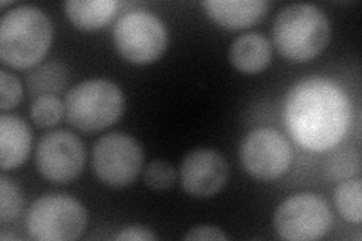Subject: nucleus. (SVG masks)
Returning a JSON list of instances; mask_svg holds the SVG:
<instances>
[{
	"label": "nucleus",
	"instance_id": "obj_1",
	"mask_svg": "<svg viewBox=\"0 0 362 241\" xmlns=\"http://www.w3.org/2000/svg\"><path fill=\"white\" fill-rule=\"evenodd\" d=\"M352 102L332 80L308 77L294 85L284 106L286 129L293 141L314 153L331 151L352 124Z\"/></svg>",
	"mask_w": 362,
	"mask_h": 241
},
{
	"label": "nucleus",
	"instance_id": "obj_14",
	"mask_svg": "<svg viewBox=\"0 0 362 241\" xmlns=\"http://www.w3.org/2000/svg\"><path fill=\"white\" fill-rule=\"evenodd\" d=\"M272 50L270 41L263 33L252 32L234 40L230 47V61L235 70L243 74H258L266 70L272 62Z\"/></svg>",
	"mask_w": 362,
	"mask_h": 241
},
{
	"label": "nucleus",
	"instance_id": "obj_24",
	"mask_svg": "<svg viewBox=\"0 0 362 241\" xmlns=\"http://www.w3.org/2000/svg\"><path fill=\"white\" fill-rule=\"evenodd\" d=\"M117 241H154L156 235L148 228L141 225H130L122 228L121 231L113 237Z\"/></svg>",
	"mask_w": 362,
	"mask_h": 241
},
{
	"label": "nucleus",
	"instance_id": "obj_9",
	"mask_svg": "<svg viewBox=\"0 0 362 241\" xmlns=\"http://www.w3.org/2000/svg\"><path fill=\"white\" fill-rule=\"evenodd\" d=\"M240 162L252 178L272 181L288 170L293 162V148L287 137L278 130L262 127L243 139Z\"/></svg>",
	"mask_w": 362,
	"mask_h": 241
},
{
	"label": "nucleus",
	"instance_id": "obj_17",
	"mask_svg": "<svg viewBox=\"0 0 362 241\" xmlns=\"http://www.w3.org/2000/svg\"><path fill=\"white\" fill-rule=\"evenodd\" d=\"M362 181L349 178L338 184L334 193L337 210L347 222L359 225L362 221Z\"/></svg>",
	"mask_w": 362,
	"mask_h": 241
},
{
	"label": "nucleus",
	"instance_id": "obj_15",
	"mask_svg": "<svg viewBox=\"0 0 362 241\" xmlns=\"http://www.w3.org/2000/svg\"><path fill=\"white\" fill-rule=\"evenodd\" d=\"M117 6L113 0H68L65 13L77 29L93 32L107 25Z\"/></svg>",
	"mask_w": 362,
	"mask_h": 241
},
{
	"label": "nucleus",
	"instance_id": "obj_6",
	"mask_svg": "<svg viewBox=\"0 0 362 241\" xmlns=\"http://www.w3.org/2000/svg\"><path fill=\"white\" fill-rule=\"evenodd\" d=\"M113 44L130 64L148 65L160 59L165 53L168 30L157 16L148 11L136 9L117 21L113 28Z\"/></svg>",
	"mask_w": 362,
	"mask_h": 241
},
{
	"label": "nucleus",
	"instance_id": "obj_4",
	"mask_svg": "<svg viewBox=\"0 0 362 241\" xmlns=\"http://www.w3.org/2000/svg\"><path fill=\"white\" fill-rule=\"evenodd\" d=\"M65 118L74 129L94 133L115 124L126 110L122 90L107 78L76 85L65 97Z\"/></svg>",
	"mask_w": 362,
	"mask_h": 241
},
{
	"label": "nucleus",
	"instance_id": "obj_18",
	"mask_svg": "<svg viewBox=\"0 0 362 241\" xmlns=\"http://www.w3.org/2000/svg\"><path fill=\"white\" fill-rule=\"evenodd\" d=\"M64 113V102L56 95L37 97L30 106V117L40 129H50L58 125Z\"/></svg>",
	"mask_w": 362,
	"mask_h": 241
},
{
	"label": "nucleus",
	"instance_id": "obj_2",
	"mask_svg": "<svg viewBox=\"0 0 362 241\" xmlns=\"http://www.w3.org/2000/svg\"><path fill=\"white\" fill-rule=\"evenodd\" d=\"M52 41V21L37 6H17L0 21V59L14 70H28L40 64Z\"/></svg>",
	"mask_w": 362,
	"mask_h": 241
},
{
	"label": "nucleus",
	"instance_id": "obj_16",
	"mask_svg": "<svg viewBox=\"0 0 362 241\" xmlns=\"http://www.w3.org/2000/svg\"><path fill=\"white\" fill-rule=\"evenodd\" d=\"M66 83V70L59 62H50L40 66L33 71L29 78L28 85L32 95H56L65 88Z\"/></svg>",
	"mask_w": 362,
	"mask_h": 241
},
{
	"label": "nucleus",
	"instance_id": "obj_19",
	"mask_svg": "<svg viewBox=\"0 0 362 241\" xmlns=\"http://www.w3.org/2000/svg\"><path fill=\"white\" fill-rule=\"evenodd\" d=\"M23 208V198L14 181L0 177V223L14 222Z\"/></svg>",
	"mask_w": 362,
	"mask_h": 241
},
{
	"label": "nucleus",
	"instance_id": "obj_10",
	"mask_svg": "<svg viewBox=\"0 0 362 241\" xmlns=\"http://www.w3.org/2000/svg\"><path fill=\"white\" fill-rule=\"evenodd\" d=\"M86 153L82 141L68 130H54L41 137L35 165L40 174L56 184H68L82 174Z\"/></svg>",
	"mask_w": 362,
	"mask_h": 241
},
{
	"label": "nucleus",
	"instance_id": "obj_21",
	"mask_svg": "<svg viewBox=\"0 0 362 241\" xmlns=\"http://www.w3.org/2000/svg\"><path fill=\"white\" fill-rule=\"evenodd\" d=\"M177 180L175 169L171 163L165 162V160H153L145 167L144 172V181L146 187L156 192H163L171 189Z\"/></svg>",
	"mask_w": 362,
	"mask_h": 241
},
{
	"label": "nucleus",
	"instance_id": "obj_23",
	"mask_svg": "<svg viewBox=\"0 0 362 241\" xmlns=\"http://www.w3.org/2000/svg\"><path fill=\"white\" fill-rule=\"evenodd\" d=\"M187 241H204V240H213V241H225L226 237L222 229L210 225H198L190 229V231L185 237Z\"/></svg>",
	"mask_w": 362,
	"mask_h": 241
},
{
	"label": "nucleus",
	"instance_id": "obj_3",
	"mask_svg": "<svg viewBox=\"0 0 362 241\" xmlns=\"http://www.w3.org/2000/svg\"><path fill=\"white\" fill-rule=\"evenodd\" d=\"M331 38V23L311 4H294L275 18L274 44L286 59L307 62L319 56Z\"/></svg>",
	"mask_w": 362,
	"mask_h": 241
},
{
	"label": "nucleus",
	"instance_id": "obj_12",
	"mask_svg": "<svg viewBox=\"0 0 362 241\" xmlns=\"http://www.w3.org/2000/svg\"><path fill=\"white\" fill-rule=\"evenodd\" d=\"M210 18L230 30H240L262 21L270 8L264 0H207L202 2Z\"/></svg>",
	"mask_w": 362,
	"mask_h": 241
},
{
	"label": "nucleus",
	"instance_id": "obj_22",
	"mask_svg": "<svg viewBox=\"0 0 362 241\" xmlns=\"http://www.w3.org/2000/svg\"><path fill=\"white\" fill-rule=\"evenodd\" d=\"M23 98V86L20 80L6 70L0 71V109L8 112L20 105Z\"/></svg>",
	"mask_w": 362,
	"mask_h": 241
},
{
	"label": "nucleus",
	"instance_id": "obj_20",
	"mask_svg": "<svg viewBox=\"0 0 362 241\" xmlns=\"http://www.w3.org/2000/svg\"><path fill=\"white\" fill-rule=\"evenodd\" d=\"M361 170L359 154L354 149H339L326 162V172L332 180H349Z\"/></svg>",
	"mask_w": 362,
	"mask_h": 241
},
{
	"label": "nucleus",
	"instance_id": "obj_11",
	"mask_svg": "<svg viewBox=\"0 0 362 241\" xmlns=\"http://www.w3.org/2000/svg\"><path fill=\"white\" fill-rule=\"evenodd\" d=\"M230 177V166L222 154L198 148L186 154L180 165V182L189 196L206 199L218 194Z\"/></svg>",
	"mask_w": 362,
	"mask_h": 241
},
{
	"label": "nucleus",
	"instance_id": "obj_8",
	"mask_svg": "<svg viewBox=\"0 0 362 241\" xmlns=\"http://www.w3.org/2000/svg\"><path fill=\"white\" fill-rule=\"evenodd\" d=\"M274 226L284 240H320L329 233L332 213L323 198L313 193H299L281 202L274 216Z\"/></svg>",
	"mask_w": 362,
	"mask_h": 241
},
{
	"label": "nucleus",
	"instance_id": "obj_7",
	"mask_svg": "<svg viewBox=\"0 0 362 241\" xmlns=\"http://www.w3.org/2000/svg\"><path fill=\"white\" fill-rule=\"evenodd\" d=\"M144 165L139 142L126 133L100 137L93 149V169L103 184L121 189L138 180Z\"/></svg>",
	"mask_w": 362,
	"mask_h": 241
},
{
	"label": "nucleus",
	"instance_id": "obj_5",
	"mask_svg": "<svg viewBox=\"0 0 362 241\" xmlns=\"http://www.w3.org/2000/svg\"><path fill=\"white\" fill-rule=\"evenodd\" d=\"M88 213L81 201L62 193L38 198L28 213V231L38 241H70L83 234Z\"/></svg>",
	"mask_w": 362,
	"mask_h": 241
},
{
	"label": "nucleus",
	"instance_id": "obj_13",
	"mask_svg": "<svg viewBox=\"0 0 362 241\" xmlns=\"http://www.w3.org/2000/svg\"><path fill=\"white\" fill-rule=\"evenodd\" d=\"M32 149V130L18 114L0 117V166L11 170L26 162Z\"/></svg>",
	"mask_w": 362,
	"mask_h": 241
}]
</instances>
